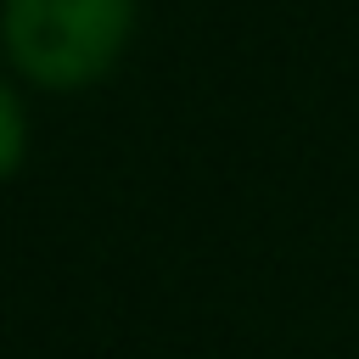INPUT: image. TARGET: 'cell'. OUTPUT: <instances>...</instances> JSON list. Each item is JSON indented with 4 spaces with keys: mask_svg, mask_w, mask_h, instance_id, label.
<instances>
[{
    "mask_svg": "<svg viewBox=\"0 0 359 359\" xmlns=\"http://www.w3.org/2000/svg\"><path fill=\"white\" fill-rule=\"evenodd\" d=\"M6 50L11 62L45 84L73 90L101 79L135 28V0H6Z\"/></svg>",
    "mask_w": 359,
    "mask_h": 359,
    "instance_id": "1",
    "label": "cell"
},
{
    "mask_svg": "<svg viewBox=\"0 0 359 359\" xmlns=\"http://www.w3.org/2000/svg\"><path fill=\"white\" fill-rule=\"evenodd\" d=\"M22 140H28V129H22V107H17L11 84H0V180L22 163Z\"/></svg>",
    "mask_w": 359,
    "mask_h": 359,
    "instance_id": "2",
    "label": "cell"
}]
</instances>
